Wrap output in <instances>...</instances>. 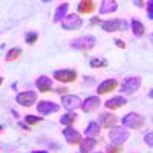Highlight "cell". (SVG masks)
<instances>
[{
  "label": "cell",
  "instance_id": "6da1fadb",
  "mask_svg": "<svg viewBox=\"0 0 153 153\" xmlns=\"http://www.w3.org/2000/svg\"><path fill=\"white\" fill-rule=\"evenodd\" d=\"M97 45V38L94 35H81V37H76L71 42V48L75 51H83V52H87V51L94 49Z\"/></svg>",
  "mask_w": 153,
  "mask_h": 153
},
{
  "label": "cell",
  "instance_id": "7a4b0ae2",
  "mask_svg": "<svg viewBox=\"0 0 153 153\" xmlns=\"http://www.w3.org/2000/svg\"><path fill=\"white\" fill-rule=\"evenodd\" d=\"M121 124H123V127H127V129L139 130V129H143V127L146 126V120H144L143 115L130 112V113H127V115H124V117H123Z\"/></svg>",
  "mask_w": 153,
  "mask_h": 153
},
{
  "label": "cell",
  "instance_id": "3957f363",
  "mask_svg": "<svg viewBox=\"0 0 153 153\" xmlns=\"http://www.w3.org/2000/svg\"><path fill=\"white\" fill-rule=\"evenodd\" d=\"M129 138H130V132L127 129H124L123 126L109 129V139L112 141V144H115V146H123Z\"/></svg>",
  "mask_w": 153,
  "mask_h": 153
},
{
  "label": "cell",
  "instance_id": "277c9868",
  "mask_svg": "<svg viewBox=\"0 0 153 153\" xmlns=\"http://www.w3.org/2000/svg\"><path fill=\"white\" fill-rule=\"evenodd\" d=\"M141 87V76H127L121 84V92L126 95H133Z\"/></svg>",
  "mask_w": 153,
  "mask_h": 153
},
{
  "label": "cell",
  "instance_id": "5b68a950",
  "mask_svg": "<svg viewBox=\"0 0 153 153\" xmlns=\"http://www.w3.org/2000/svg\"><path fill=\"white\" fill-rule=\"evenodd\" d=\"M60 23L65 31H76L83 26V19H80L78 14H68Z\"/></svg>",
  "mask_w": 153,
  "mask_h": 153
},
{
  "label": "cell",
  "instance_id": "8992f818",
  "mask_svg": "<svg viewBox=\"0 0 153 153\" xmlns=\"http://www.w3.org/2000/svg\"><path fill=\"white\" fill-rule=\"evenodd\" d=\"M127 25L124 20L121 19H112V20H104L101 22V28H103V31L106 32H120V31H126L127 29Z\"/></svg>",
  "mask_w": 153,
  "mask_h": 153
},
{
  "label": "cell",
  "instance_id": "52a82bcc",
  "mask_svg": "<svg viewBox=\"0 0 153 153\" xmlns=\"http://www.w3.org/2000/svg\"><path fill=\"white\" fill-rule=\"evenodd\" d=\"M16 101L23 106V107H32L37 101V94L32 92V91H26V92H20L17 97H16Z\"/></svg>",
  "mask_w": 153,
  "mask_h": 153
},
{
  "label": "cell",
  "instance_id": "ba28073f",
  "mask_svg": "<svg viewBox=\"0 0 153 153\" xmlns=\"http://www.w3.org/2000/svg\"><path fill=\"white\" fill-rule=\"evenodd\" d=\"M76 72L72 69H60L54 72V80L60 81V83H74L76 80Z\"/></svg>",
  "mask_w": 153,
  "mask_h": 153
},
{
  "label": "cell",
  "instance_id": "9c48e42d",
  "mask_svg": "<svg viewBox=\"0 0 153 153\" xmlns=\"http://www.w3.org/2000/svg\"><path fill=\"white\" fill-rule=\"evenodd\" d=\"M60 110V106L55 104L54 101H38L37 103V112L40 115H51V113H57Z\"/></svg>",
  "mask_w": 153,
  "mask_h": 153
},
{
  "label": "cell",
  "instance_id": "30bf717a",
  "mask_svg": "<svg viewBox=\"0 0 153 153\" xmlns=\"http://www.w3.org/2000/svg\"><path fill=\"white\" fill-rule=\"evenodd\" d=\"M61 106L68 112H75V109H78L81 106V100L76 95H65L61 97Z\"/></svg>",
  "mask_w": 153,
  "mask_h": 153
},
{
  "label": "cell",
  "instance_id": "8fae6325",
  "mask_svg": "<svg viewBox=\"0 0 153 153\" xmlns=\"http://www.w3.org/2000/svg\"><path fill=\"white\" fill-rule=\"evenodd\" d=\"M100 106H101V100L98 97H87L84 101H81L80 107L84 113H91V112H95Z\"/></svg>",
  "mask_w": 153,
  "mask_h": 153
},
{
  "label": "cell",
  "instance_id": "7c38bea8",
  "mask_svg": "<svg viewBox=\"0 0 153 153\" xmlns=\"http://www.w3.org/2000/svg\"><path fill=\"white\" fill-rule=\"evenodd\" d=\"M117 123H118V118L110 112H103V113H100V117H98V124L103 126L104 129H112V127H115Z\"/></svg>",
  "mask_w": 153,
  "mask_h": 153
},
{
  "label": "cell",
  "instance_id": "4fadbf2b",
  "mask_svg": "<svg viewBox=\"0 0 153 153\" xmlns=\"http://www.w3.org/2000/svg\"><path fill=\"white\" fill-rule=\"evenodd\" d=\"M63 136H65V139H66V143L69 144V146H74V144H80V141H81V135H80V132H76L75 129H72V126L71 127H66L65 130H63Z\"/></svg>",
  "mask_w": 153,
  "mask_h": 153
},
{
  "label": "cell",
  "instance_id": "5bb4252c",
  "mask_svg": "<svg viewBox=\"0 0 153 153\" xmlns=\"http://www.w3.org/2000/svg\"><path fill=\"white\" fill-rule=\"evenodd\" d=\"M117 87H118V80L109 78V80H104L101 84H98L97 92H98V95H106V94H109V92H113Z\"/></svg>",
  "mask_w": 153,
  "mask_h": 153
},
{
  "label": "cell",
  "instance_id": "9a60e30c",
  "mask_svg": "<svg viewBox=\"0 0 153 153\" xmlns=\"http://www.w3.org/2000/svg\"><path fill=\"white\" fill-rule=\"evenodd\" d=\"M35 86H37V89H38V92L48 94V92L52 91V80H51L49 76H46V75H40V76L35 80Z\"/></svg>",
  "mask_w": 153,
  "mask_h": 153
},
{
  "label": "cell",
  "instance_id": "2e32d148",
  "mask_svg": "<svg viewBox=\"0 0 153 153\" xmlns=\"http://www.w3.org/2000/svg\"><path fill=\"white\" fill-rule=\"evenodd\" d=\"M126 104H127V98L123 97V95H120V97H113V98L107 100L104 106H106L107 110H117V109H121Z\"/></svg>",
  "mask_w": 153,
  "mask_h": 153
},
{
  "label": "cell",
  "instance_id": "e0dca14e",
  "mask_svg": "<svg viewBox=\"0 0 153 153\" xmlns=\"http://www.w3.org/2000/svg\"><path fill=\"white\" fill-rule=\"evenodd\" d=\"M97 146V139L91 138V136H86L84 139L80 141V153H91Z\"/></svg>",
  "mask_w": 153,
  "mask_h": 153
},
{
  "label": "cell",
  "instance_id": "ac0fdd59",
  "mask_svg": "<svg viewBox=\"0 0 153 153\" xmlns=\"http://www.w3.org/2000/svg\"><path fill=\"white\" fill-rule=\"evenodd\" d=\"M68 9H69V3L68 2H63V3H60L58 6H57V9H55V12H54V23H60L63 19H65L66 16H68Z\"/></svg>",
  "mask_w": 153,
  "mask_h": 153
},
{
  "label": "cell",
  "instance_id": "d6986e66",
  "mask_svg": "<svg viewBox=\"0 0 153 153\" xmlns=\"http://www.w3.org/2000/svg\"><path fill=\"white\" fill-rule=\"evenodd\" d=\"M118 9V3L115 0H103L101 2V6H100V14H110V12H115Z\"/></svg>",
  "mask_w": 153,
  "mask_h": 153
},
{
  "label": "cell",
  "instance_id": "ffe728a7",
  "mask_svg": "<svg viewBox=\"0 0 153 153\" xmlns=\"http://www.w3.org/2000/svg\"><path fill=\"white\" fill-rule=\"evenodd\" d=\"M84 133L86 136H91V138H95L101 133V126L97 123V121H91L87 124V127L84 129Z\"/></svg>",
  "mask_w": 153,
  "mask_h": 153
},
{
  "label": "cell",
  "instance_id": "44dd1931",
  "mask_svg": "<svg viewBox=\"0 0 153 153\" xmlns=\"http://www.w3.org/2000/svg\"><path fill=\"white\" fill-rule=\"evenodd\" d=\"M95 2L92 0H83V2L78 3V12L80 14H89V12H94L95 11Z\"/></svg>",
  "mask_w": 153,
  "mask_h": 153
},
{
  "label": "cell",
  "instance_id": "7402d4cb",
  "mask_svg": "<svg viewBox=\"0 0 153 153\" xmlns=\"http://www.w3.org/2000/svg\"><path fill=\"white\" fill-rule=\"evenodd\" d=\"M130 29H132V32H133V35L135 37H143L144 34H146V28H144V25L139 22V20H132L130 22Z\"/></svg>",
  "mask_w": 153,
  "mask_h": 153
},
{
  "label": "cell",
  "instance_id": "603a6c76",
  "mask_svg": "<svg viewBox=\"0 0 153 153\" xmlns=\"http://www.w3.org/2000/svg\"><path fill=\"white\" fill-rule=\"evenodd\" d=\"M76 115L75 112H68V113H65V115H61V118H60V123L63 124V126H66V127H71V126H74V123L76 121Z\"/></svg>",
  "mask_w": 153,
  "mask_h": 153
},
{
  "label": "cell",
  "instance_id": "cb8c5ba5",
  "mask_svg": "<svg viewBox=\"0 0 153 153\" xmlns=\"http://www.w3.org/2000/svg\"><path fill=\"white\" fill-rule=\"evenodd\" d=\"M89 66L94 68V69L107 68V60H104V58H92L91 61H89Z\"/></svg>",
  "mask_w": 153,
  "mask_h": 153
},
{
  "label": "cell",
  "instance_id": "d4e9b609",
  "mask_svg": "<svg viewBox=\"0 0 153 153\" xmlns=\"http://www.w3.org/2000/svg\"><path fill=\"white\" fill-rule=\"evenodd\" d=\"M22 55V49L20 48H12V49H9L8 51V54H6V61H14V60H17L19 57Z\"/></svg>",
  "mask_w": 153,
  "mask_h": 153
},
{
  "label": "cell",
  "instance_id": "484cf974",
  "mask_svg": "<svg viewBox=\"0 0 153 153\" xmlns=\"http://www.w3.org/2000/svg\"><path fill=\"white\" fill-rule=\"evenodd\" d=\"M25 40H26L28 45H34V43H37V40H38V34H37L35 31H28L26 35H25Z\"/></svg>",
  "mask_w": 153,
  "mask_h": 153
},
{
  "label": "cell",
  "instance_id": "4316f807",
  "mask_svg": "<svg viewBox=\"0 0 153 153\" xmlns=\"http://www.w3.org/2000/svg\"><path fill=\"white\" fill-rule=\"evenodd\" d=\"M25 121H26L28 126H34V124H37V123L43 121V117H34V115H26V117H25Z\"/></svg>",
  "mask_w": 153,
  "mask_h": 153
},
{
  "label": "cell",
  "instance_id": "83f0119b",
  "mask_svg": "<svg viewBox=\"0 0 153 153\" xmlns=\"http://www.w3.org/2000/svg\"><path fill=\"white\" fill-rule=\"evenodd\" d=\"M106 153H123V146L109 144V146L106 147Z\"/></svg>",
  "mask_w": 153,
  "mask_h": 153
},
{
  "label": "cell",
  "instance_id": "f1b7e54d",
  "mask_svg": "<svg viewBox=\"0 0 153 153\" xmlns=\"http://www.w3.org/2000/svg\"><path fill=\"white\" fill-rule=\"evenodd\" d=\"M152 139H153V133H152V132H149V133L144 136V143H146L149 147H153V141H152Z\"/></svg>",
  "mask_w": 153,
  "mask_h": 153
},
{
  "label": "cell",
  "instance_id": "f546056e",
  "mask_svg": "<svg viewBox=\"0 0 153 153\" xmlns=\"http://www.w3.org/2000/svg\"><path fill=\"white\" fill-rule=\"evenodd\" d=\"M153 3L152 2H147V11H149V19L150 20H153Z\"/></svg>",
  "mask_w": 153,
  "mask_h": 153
},
{
  "label": "cell",
  "instance_id": "4dcf8cb0",
  "mask_svg": "<svg viewBox=\"0 0 153 153\" xmlns=\"http://www.w3.org/2000/svg\"><path fill=\"white\" fill-rule=\"evenodd\" d=\"M113 42H115V45H117L118 48H123V49L126 48V43H124V42L121 40V38H115V40H113Z\"/></svg>",
  "mask_w": 153,
  "mask_h": 153
},
{
  "label": "cell",
  "instance_id": "1f68e13d",
  "mask_svg": "<svg viewBox=\"0 0 153 153\" xmlns=\"http://www.w3.org/2000/svg\"><path fill=\"white\" fill-rule=\"evenodd\" d=\"M65 92H68V89L66 87H60V89H55V94H65Z\"/></svg>",
  "mask_w": 153,
  "mask_h": 153
},
{
  "label": "cell",
  "instance_id": "d6a6232c",
  "mask_svg": "<svg viewBox=\"0 0 153 153\" xmlns=\"http://www.w3.org/2000/svg\"><path fill=\"white\" fill-rule=\"evenodd\" d=\"M91 25H101V20H100L98 17H94V19L91 20Z\"/></svg>",
  "mask_w": 153,
  "mask_h": 153
},
{
  "label": "cell",
  "instance_id": "836d02e7",
  "mask_svg": "<svg viewBox=\"0 0 153 153\" xmlns=\"http://www.w3.org/2000/svg\"><path fill=\"white\" fill-rule=\"evenodd\" d=\"M19 126L22 127V129H25V130H31V126H28V124H23V123H19Z\"/></svg>",
  "mask_w": 153,
  "mask_h": 153
},
{
  "label": "cell",
  "instance_id": "e575fe53",
  "mask_svg": "<svg viewBox=\"0 0 153 153\" xmlns=\"http://www.w3.org/2000/svg\"><path fill=\"white\" fill-rule=\"evenodd\" d=\"M31 153H49L48 150H34V152H31Z\"/></svg>",
  "mask_w": 153,
  "mask_h": 153
},
{
  "label": "cell",
  "instance_id": "d590c367",
  "mask_svg": "<svg viewBox=\"0 0 153 153\" xmlns=\"http://www.w3.org/2000/svg\"><path fill=\"white\" fill-rule=\"evenodd\" d=\"M133 5H136V6L141 8V6H144V2H133Z\"/></svg>",
  "mask_w": 153,
  "mask_h": 153
},
{
  "label": "cell",
  "instance_id": "8d00e7d4",
  "mask_svg": "<svg viewBox=\"0 0 153 153\" xmlns=\"http://www.w3.org/2000/svg\"><path fill=\"white\" fill-rule=\"evenodd\" d=\"M2 83H3V78H2V76H0V86H2Z\"/></svg>",
  "mask_w": 153,
  "mask_h": 153
},
{
  "label": "cell",
  "instance_id": "74e56055",
  "mask_svg": "<svg viewBox=\"0 0 153 153\" xmlns=\"http://www.w3.org/2000/svg\"><path fill=\"white\" fill-rule=\"evenodd\" d=\"M2 130H3V126H2V124H0V132H2Z\"/></svg>",
  "mask_w": 153,
  "mask_h": 153
},
{
  "label": "cell",
  "instance_id": "f35d334b",
  "mask_svg": "<svg viewBox=\"0 0 153 153\" xmlns=\"http://www.w3.org/2000/svg\"><path fill=\"white\" fill-rule=\"evenodd\" d=\"M95 153H101V152H95Z\"/></svg>",
  "mask_w": 153,
  "mask_h": 153
}]
</instances>
